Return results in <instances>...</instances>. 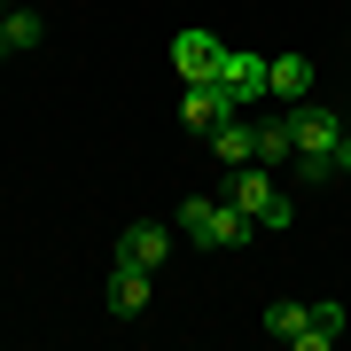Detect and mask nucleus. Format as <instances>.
I'll list each match as a JSON object with an SVG mask.
<instances>
[{
    "label": "nucleus",
    "instance_id": "8",
    "mask_svg": "<svg viewBox=\"0 0 351 351\" xmlns=\"http://www.w3.org/2000/svg\"><path fill=\"white\" fill-rule=\"evenodd\" d=\"M226 117H234V101H226L219 86H188V94H180V125H188V133H219Z\"/></svg>",
    "mask_w": 351,
    "mask_h": 351
},
{
    "label": "nucleus",
    "instance_id": "19",
    "mask_svg": "<svg viewBox=\"0 0 351 351\" xmlns=\"http://www.w3.org/2000/svg\"><path fill=\"white\" fill-rule=\"evenodd\" d=\"M0 16H8V8H0Z\"/></svg>",
    "mask_w": 351,
    "mask_h": 351
},
{
    "label": "nucleus",
    "instance_id": "3",
    "mask_svg": "<svg viewBox=\"0 0 351 351\" xmlns=\"http://www.w3.org/2000/svg\"><path fill=\"white\" fill-rule=\"evenodd\" d=\"M265 63H274V55H250V47H226V63H219V78L211 86L234 101V110H250V101L265 94Z\"/></svg>",
    "mask_w": 351,
    "mask_h": 351
},
{
    "label": "nucleus",
    "instance_id": "9",
    "mask_svg": "<svg viewBox=\"0 0 351 351\" xmlns=\"http://www.w3.org/2000/svg\"><path fill=\"white\" fill-rule=\"evenodd\" d=\"M203 149H211L226 172H234V164H258V125H242V110H234L219 133H203Z\"/></svg>",
    "mask_w": 351,
    "mask_h": 351
},
{
    "label": "nucleus",
    "instance_id": "6",
    "mask_svg": "<svg viewBox=\"0 0 351 351\" xmlns=\"http://www.w3.org/2000/svg\"><path fill=\"white\" fill-rule=\"evenodd\" d=\"M149 281H156V274H141V265L117 258L110 289H101V297H110V313H117V320H141V313H149Z\"/></svg>",
    "mask_w": 351,
    "mask_h": 351
},
{
    "label": "nucleus",
    "instance_id": "15",
    "mask_svg": "<svg viewBox=\"0 0 351 351\" xmlns=\"http://www.w3.org/2000/svg\"><path fill=\"white\" fill-rule=\"evenodd\" d=\"M304 313H313V304H297V297L265 304V336H274V343H297V336H304Z\"/></svg>",
    "mask_w": 351,
    "mask_h": 351
},
{
    "label": "nucleus",
    "instance_id": "17",
    "mask_svg": "<svg viewBox=\"0 0 351 351\" xmlns=\"http://www.w3.org/2000/svg\"><path fill=\"white\" fill-rule=\"evenodd\" d=\"M328 164H336V180L351 172V125H343V141H336V149H328Z\"/></svg>",
    "mask_w": 351,
    "mask_h": 351
},
{
    "label": "nucleus",
    "instance_id": "4",
    "mask_svg": "<svg viewBox=\"0 0 351 351\" xmlns=\"http://www.w3.org/2000/svg\"><path fill=\"white\" fill-rule=\"evenodd\" d=\"M172 234H180V226H164V219H133L125 234H117V258L141 265V274H156V265L172 258Z\"/></svg>",
    "mask_w": 351,
    "mask_h": 351
},
{
    "label": "nucleus",
    "instance_id": "10",
    "mask_svg": "<svg viewBox=\"0 0 351 351\" xmlns=\"http://www.w3.org/2000/svg\"><path fill=\"white\" fill-rule=\"evenodd\" d=\"M343 304H313V313H304V336L289 343V351H328V343H343Z\"/></svg>",
    "mask_w": 351,
    "mask_h": 351
},
{
    "label": "nucleus",
    "instance_id": "2",
    "mask_svg": "<svg viewBox=\"0 0 351 351\" xmlns=\"http://www.w3.org/2000/svg\"><path fill=\"white\" fill-rule=\"evenodd\" d=\"M281 125H289V141H297V156H328V149L343 141V117L320 110V101H289Z\"/></svg>",
    "mask_w": 351,
    "mask_h": 351
},
{
    "label": "nucleus",
    "instance_id": "16",
    "mask_svg": "<svg viewBox=\"0 0 351 351\" xmlns=\"http://www.w3.org/2000/svg\"><path fill=\"white\" fill-rule=\"evenodd\" d=\"M297 180H304V188H328V180H336V164H328V156H297Z\"/></svg>",
    "mask_w": 351,
    "mask_h": 351
},
{
    "label": "nucleus",
    "instance_id": "14",
    "mask_svg": "<svg viewBox=\"0 0 351 351\" xmlns=\"http://www.w3.org/2000/svg\"><path fill=\"white\" fill-rule=\"evenodd\" d=\"M258 164H265V172H289V164H297V141H289L281 117H274V125H258Z\"/></svg>",
    "mask_w": 351,
    "mask_h": 351
},
{
    "label": "nucleus",
    "instance_id": "18",
    "mask_svg": "<svg viewBox=\"0 0 351 351\" xmlns=\"http://www.w3.org/2000/svg\"><path fill=\"white\" fill-rule=\"evenodd\" d=\"M0 55H8V39H0Z\"/></svg>",
    "mask_w": 351,
    "mask_h": 351
},
{
    "label": "nucleus",
    "instance_id": "1",
    "mask_svg": "<svg viewBox=\"0 0 351 351\" xmlns=\"http://www.w3.org/2000/svg\"><path fill=\"white\" fill-rule=\"evenodd\" d=\"M226 203H234V211H250L265 234H281V226L297 219V203H289L281 172H265V164H234V180H226Z\"/></svg>",
    "mask_w": 351,
    "mask_h": 351
},
{
    "label": "nucleus",
    "instance_id": "5",
    "mask_svg": "<svg viewBox=\"0 0 351 351\" xmlns=\"http://www.w3.org/2000/svg\"><path fill=\"white\" fill-rule=\"evenodd\" d=\"M219 63H226V47H219L211 32H180V39H172V71L188 78V86H211Z\"/></svg>",
    "mask_w": 351,
    "mask_h": 351
},
{
    "label": "nucleus",
    "instance_id": "11",
    "mask_svg": "<svg viewBox=\"0 0 351 351\" xmlns=\"http://www.w3.org/2000/svg\"><path fill=\"white\" fill-rule=\"evenodd\" d=\"M211 211H219L211 195H180V211H172L180 242H195V250H211Z\"/></svg>",
    "mask_w": 351,
    "mask_h": 351
},
{
    "label": "nucleus",
    "instance_id": "12",
    "mask_svg": "<svg viewBox=\"0 0 351 351\" xmlns=\"http://www.w3.org/2000/svg\"><path fill=\"white\" fill-rule=\"evenodd\" d=\"M250 234H265L250 211H234V203H219V211H211V250H242Z\"/></svg>",
    "mask_w": 351,
    "mask_h": 351
},
{
    "label": "nucleus",
    "instance_id": "13",
    "mask_svg": "<svg viewBox=\"0 0 351 351\" xmlns=\"http://www.w3.org/2000/svg\"><path fill=\"white\" fill-rule=\"evenodd\" d=\"M0 39H8V55L39 47V39H47V24H39V8H8V16H0Z\"/></svg>",
    "mask_w": 351,
    "mask_h": 351
},
{
    "label": "nucleus",
    "instance_id": "7",
    "mask_svg": "<svg viewBox=\"0 0 351 351\" xmlns=\"http://www.w3.org/2000/svg\"><path fill=\"white\" fill-rule=\"evenodd\" d=\"M265 94H281V110L289 101H313V55H274L265 63Z\"/></svg>",
    "mask_w": 351,
    "mask_h": 351
}]
</instances>
